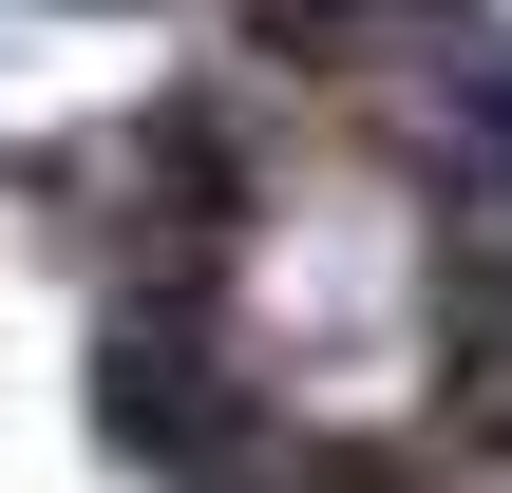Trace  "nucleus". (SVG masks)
<instances>
[{"label": "nucleus", "instance_id": "obj_1", "mask_svg": "<svg viewBox=\"0 0 512 493\" xmlns=\"http://www.w3.org/2000/svg\"><path fill=\"white\" fill-rule=\"evenodd\" d=\"M437 342H512V190L437 171Z\"/></svg>", "mask_w": 512, "mask_h": 493}, {"label": "nucleus", "instance_id": "obj_2", "mask_svg": "<svg viewBox=\"0 0 512 493\" xmlns=\"http://www.w3.org/2000/svg\"><path fill=\"white\" fill-rule=\"evenodd\" d=\"M437 437L475 475H512V342H437Z\"/></svg>", "mask_w": 512, "mask_h": 493}]
</instances>
